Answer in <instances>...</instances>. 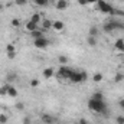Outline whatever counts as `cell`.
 <instances>
[{"label":"cell","instance_id":"1","mask_svg":"<svg viewBox=\"0 0 124 124\" xmlns=\"http://www.w3.org/2000/svg\"><path fill=\"white\" fill-rule=\"evenodd\" d=\"M88 108L93 111V113H97V114H102V116H108V108H107V104L105 101H100V100H94L91 98L88 101Z\"/></svg>","mask_w":124,"mask_h":124},{"label":"cell","instance_id":"2","mask_svg":"<svg viewBox=\"0 0 124 124\" xmlns=\"http://www.w3.org/2000/svg\"><path fill=\"white\" fill-rule=\"evenodd\" d=\"M95 4H97V7H98L100 12H102L105 15H116V9L108 1H105V0H97Z\"/></svg>","mask_w":124,"mask_h":124},{"label":"cell","instance_id":"3","mask_svg":"<svg viewBox=\"0 0 124 124\" xmlns=\"http://www.w3.org/2000/svg\"><path fill=\"white\" fill-rule=\"evenodd\" d=\"M87 78H88V75H87V72H77V71H72V74L69 75V81L71 82H74V84H79V82H82V81H87Z\"/></svg>","mask_w":124,"mask_h":124},{"label":"cell","instance_id":"4","mask_svg":"<svg viewBox=\"0 0 124 124\" xmlns=\"http://www.w3.org/2000/svg\"><path fill=\"white\" fill-rule=\"evenodd\" d=\"M33 45H35L38 49H43V48H46V46L49 45V40H48L46 38H39V39H35Z\"/></svg>","mask_w":124,"mask_h":124},{"label":"cell","instance_id":"5","mask_svg":"<svg viewBox=\"0 0 124 124\" xmlns=\"http://www.w3.org/2000/svg\"><path fill=\"white\" fill-rule=\"evenodd\" d=\"M6 52H7L9 59H15V58H16V46H15L13 43H9V45L6 46Z\"/></svg>","mask_w":124,"mask_h":124},{"label":"cell","instance_id":"6","mask_svg":"<svg viewBox=\"0 0 124 124\" xmlns=\"http://www.w3.org/2000/svg\"><path fill=\"white\" fill-rule=\"evenodd\" d=\"M71 74H72V69L68 68V66H61L59 71H58V75H59L61 78H69Z\"/></svg>","mask_w":124,"mask_h":124},{"label":"cell","instance_id":"7","mask_svg":"<svg viewBox=\"0 0 124 124\" xmlns=\"http://www.w3.org/2000/svg\"><path fill=\"white\" fill-rule=\"evenodd\" d=\"M42 123L43 124H55V117H52L51 114H42Z\"/></svg>","mask_w":124,"mask_h":124},{"label":"cell","instance_id":"8","mask_svg":"<svg viewBox=\"0 0 124 124\" xmlns=\"http://www.w3.org/2000/svg\"><path fill=\"white\" fill-rule=\"evenodd\" d=\"M113 31H116V20L107 22L104 25V32H113Z\"/></svg>","mask_w":124,"mask_h":124},{"label":"cell","instance_id":"9","mask_svg":"<svg viewBox=\"0 0 124 124\" xmlns=\"http://www.w3.org/2000/svg\"><path fill=\"white\" fill-rule=\"evenodd\" d=\"M63 28H65V23L61 22V20H55L54 25H52V29H55V31H58V32L63 31Z\"/></svg>","mask_w":124,"mask_h":124},{"label":"cell","instance_id":"10","mask_svg":"<svg viewBox=\"0 0 124 124\" xmlns=\"http://www.w3.org/2000/svg\"><path fill=\"white\" fill-rule=\"evenodd\" d=\"M55 7H56L58 10H65V9L68 7V1H66V0H58L56 4H55Z\"/></svg>","mask_w":124,"mask_h":124},{"label":"cell","instance_id":"11","mask_svg":"<svg viewBox=\"0 0 124 124\" xmlns=\"http://www.w3.org/2000/svg\"><path fill=\"white\" fill-rule=\"evenodd\" d=\"M32 38L33 39H39V38H45V33H43V31L42 29H36V31L31 32Z\"/></svg>","mask_w":124,"mask_h":124},{"label":"cell","instance_id":"12","mask_svg":"<svg viewBox=\"0 0 124 124\" xmlns=\"http://www.w3.org/2000/svg\"><path fill=\"white\" fill-rule=\"evenodd\" d=\"M114 48L120 52H124V39H117L114 43Z\"/></svg>","mask_w":124,"mask_h":124},{"label":"cell","instance_id":"13","mask_svg":"<svg viewBox=\"0 0 124 124\" xmlns=\"http://www.w3.org/2000/svg\"><path fill=\"white\" fill-rule=\"evenodd\" d=\"M36 29H39V25H38V23H35V22H32V20H29V22L26 23V31L33 32V31H36Z\"/></svg>","mask_w":124,"mask_h":124},{"label":"cell","instance_id":"14","mask_svg":"<svg viewBox=\"0 0 124 124\" xmlns=\"http://www.w3.org/2000/svg\"><path fill=\"white\" fill-rule=\"evenodd\" d=\"M9 88H10V84H4L0 87V97H6L9 93Z\"/></svg>","mask_w":124,"mask_h":124},{"label":"cell","instance_id":"15","mask_svg":"<svg viewBox=\"0 0 124 124\" xmlns=\"http://www.w3.org/2000/svg\"><path fill=\"white\" fill-rule=\"evenodd\" d=\"M52 25H54V22H51L49 19H45V20L42 22V28H43V31L51 29V28H52Z\"/></svg>","mask_w":124,"mask_h":124},{"label":"cell","instance_id":"16","mask_svg":"<svg viewBox=\"0 0 124 124\" xmlns=\"http://www.w3.org/2000/svg\"><path fill=\"white\" fill-rule=\"evenodd\" d=\"M43 77L45 78H51V77H54V69L52 68H46V69H43Z\"/></svg>","mask_w":124,"mask_h":124},{"label":"cell","instance_id":"17","mask_svg":"<svg viewBox=\"0 0 124 124\" xmlns=\"http://www.w3.org/2000/svg\"><path fill=\"white\" fill-rule=\"evenodd\" d=\"M9 97H17V90L13 87V85H10V88H9V93H7Z\"/></svg>","mask_w":124,"mask_h":124},{"label":"cell","instance_id":"18","mask_svg":"<svg viewBox=\"0 0 124 124\" xmlns=\"http://www.w3.org/2000/svg\"><path fill=\"white\" fill-rule=\"evenodd\" d=\"M48 3H49V0H35V4L36 6H40V7L48 6Z\"/></svg>","mask_w":124,"mask_h":124},{"label":"cell","instance_id":"19","mask_svg":"<svg viewBox=\"0 0 124 124\" xmlns=\"http://www.w3.org/2000/svg\"><path fill=\"white\" fill-rule=\"evenodd\" d=\"M32 22H35V23H40V15L39 13H35V15H32V19H31Z\"/></svg>","mask_w":124,"mask_h":124},{"label":"cell","instance_id":"20","mask_svg":"<svg viewBox=\"0 0 124 124\" xmlns=\"http://www.w3.org/2000/svg\"><path fill=\"white\" fill-rule=\"evenodd\" d=\"M90 36H94V38L98 36V29H97L95 26H91V28H90Z\"/></svg>","mask_w":124,"mask_h":124},{"label":"cell","instance_id":"21","mask_svg":"<svg viewBox=\"0 0 124 124\" xmlns=\"http://www.w3.org/2000/svg\"><path fill=\"white\" fill-rule=\"evenodd\" d=\"M87 42H88L90 46H97V38H94V36H90Z\"/></svg>","mask_w":124,"mask_h":124},{"label":"cell","instance_id":"22","mask_svg":"<svg viewBox=\"0 0 124 124\" xmlns=\"http://www.w3.org/2000/svg\"><path fill=\"white\" fill-rule=\"evenodd\" d=\"M93 79L95 81V82H100V81L102 79V74H100V72H97V74H94Z\"/></svg>","mask_w":124,"mask_h":124},{"label":"cell","instance_id":"23","mask_svg":"<svg viewBox=\"0 0 124 124\" xmlns=\"http://www.w3.org/2000/svg\"><path fill=\"white\" fill-rule=\"evenodd\" d=\"M93 98H94V100H100V101H102V100H104V95H102L101 93H94L93 94Z\"/></svg>","mask_w":124,"mask_h":124},{"label":"cell","instance_id":"24","mask_svg":"<svg viewBox=\"0 0 124 124\" xmlns=\"http://www.w3.org/2000/svg\"><path fill=\"white\" fill-rule=\"evenodd\" d=\"M123 79H124L123 74H120V72H118V74H116V77H114V81H116V82H121Z\"/></svg>","mask_w":124,"mask_h":124},{"label":"cell","instance_id":"25","mask_svg":"<svg viewBox=\"0 0 124 124\" xmlns=\"http://www.w3.org/2000/svg\"><path fill=\"white\" fill-rule=\"evenodd\" d=\"M12 26L19 28V26H20V20H19V19H13V20H12Z\"/></svg>","mask_w":124,"mask_h":124},{"label":"cell","instance_id":"26","mask_svg":"<svg viewBox=\"0 0 124 124\" xmlns=\"http://www.w3.org/2000/svg\"><path fill=\"white\" fill-rule=\"evenodd\" d=\"M16 108H17L19 111L25 110V102H17V104H16Z\"/></svg>","mask_w":124,"mask_h":124},{"label":"cell","instance_id":"27","mask_svg":"<svg viewBox=\"0 0 124 124\" xmlns=\"http://www.w3.org/2000/svg\"><path fill=\"white\" fill-rule=\"evenodd\" d=\"M15 3H16L17 6H25V4L28 3V0H15Z\"/></svg>","mask_w":124,"mask_h":124},{"label":"cell","instance_id":"28","mask_svg":"<svg viewBox=\"0 0 124 124\" xmlns=\"http://www.w3.org/2000/svg\"><path fill=\"white\" fill-rule=\"evenodd\" d=\"M0 123H1V124H6V123H7V116L1 114V116H0Z\"/></svg>","mask_w":124,"mask_h":124},{"label":"cell","instance_id":"29","mask_svg":"<svg viewBox=\"0 0 124 124\" xmlns=\"http://www.w3.org/2000/svg\"><path fill=\"white\" fill-rule=\"evenodd\" d=\"M31 87H33V88L39 87V81H38V79H32L31 81Z\"/></svg>","mask_w":124,"mask_h":124},{"label":"cell","instance_id":"30","mask_svg":"<svg viewBox=\"0 0 124 124\" xmlns=\"http://www.w3.org/2000/svg\"><path fill=\"white\" fill-rule=\"evenodd\" d=\"M116 121H117V124H124V116H118L116 118Z\"/></svg>","mask_w":124,"mask_h":124},{"label":"cell","instance_id":"31","mask_svg":"<svg viewBox=\"0 0 124 124\" xmlns=\"http://www.w3.org/2000/svg\"><path fill=\"white\" fill-rule=\"evenodd\" d=\"M59 62L63 65V63H66V62H68V58H66V56H63V55H61V56H59Z\"/></svg>","mask_w":124,"mask_h":124},{"label":"cell","instance_id":"32","mask_svg":"<svg viewBox=\"0 0 124 124\" xmlns=\"http://www.w3.org/2000/svg\"><path fill=\"white\" fill-rule=\"evenodd\" d=\"M23 124H32L31 117H25V118H23Z\"/></svg>","mask_w":124,"mask_h":124},{"label":"cell","instance_id":"33","mask_svg":"<svg viewBox=\"0 0 124 124\" xmlns=\"http://www.w3.org/2000/svg\"><path fill=\"white\" fill-rule=\"evenodd\" d=\"M16 78H17V75H12V74L7 75V79H9V81H13V79H16Z\"/></svg>","mask_w":124,"mask_h":124},{"label":"cell","instance_id":"34","mask_svg":"<svg viewBox=\"0 0 124 124\" xmlns=\"http://www.w3.org/2000/svg\"><path fill=\"white\" fill-rule=\"evenodd\" d=\"M118 104H120V108H123V110H124V98H123V100H120V102H118Z\"/></svg>","mask_w":124,"mask_h":124},{"label":"cell","instance_id":"35","mask_svg":"<svg viewBox=\"0 0 124 124\" xmlns=\"http://www.w3.org/2000/svg\"><path fill=\"white\" fill-rule=\"evenodd\" d=\"M79 124H88V121H87L85 118H81V120H79Z\"/></svg>","mask_w":124,"mask_h":124},{"label":"cell","instance_id":"36","mask_svg":"<svg viewBox=\"0 0 124 124\" xmlns=\"http://www.w3.org/2000/svg\"><path fill=\"white\" fill-rule=\"evenodd\" d=\"M78 3L82 4V6H85V4H87V0H78Z\"/></svg>","mask_w":124,"mask_h":124},{"label":"cell","instance_id":"37","mask_svg":"<svg viewBox=\"0 0 124 124\" xmlns=\"http://www.w3.org/2000/svg\"><path fill=\"white\" fill-rule=\"evenodd\" d=\"M91 3H97V0H87V4H91Z\"/></svg>","mask_w":124,"mask_h":124},{"label":"cell","instance_id":"38","mask_svg":"<svg viewBox=\"0 0 124 124\" xmlns=\"http://www.w3.org/2000/svg\"><path fill=\"white\" fill-rule=\"evenodd\" d=\"M1 9H3V6H1V4H0V10H1Z\"/></svg>","mask_w":124,"mask_h":124},{"label":"cell","instance_id":"39","mask_svg":"<svg viewBox=\"0 0 124 124\" xmlns=\"http://www.w3.org/2000/svg\"><path fill=\"white\" fill-rule=\"evenodd\" d=\"M0 124H1V123H0Z\"/></svg>","mask_w":124,"mask_h":124}]
</instances>
